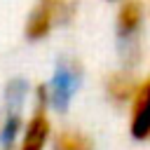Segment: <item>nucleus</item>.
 <instances>
[{"instance_id":"1","label":"nucleus","mask_w":150,"mask_h":150,"mask_svg":"<svg viewBox=\"0 0 150 150\" xmlns=\"http://www.w3.org/2000/svg\"><path fill=\"white\" fill-rule=\"evenodd\" d=\"M59 108V96L52 82H35L26 96L23 122L14 141V150H49L56 122L54 110Z\"/></svg>"},{"instance_id":"7","label":"nucleus","mask_w":150,"mask_h":150,"mask_svg":"<svg viewBox=\"0 0 150 150\" xmlns=\"http://www.w3.org/2000/svg\"><path fill=\"white\" fill-rule=\"evenodd\" d=\"M145 2V12H148V26H150V0H143Z\"/></svg>"},{"instance_id":"5","label":"nucleus","mask_w":150,"mask_h":150,"mask_svg":"<svg viewBox=\"0 0 150 150\" xmlns=\"http://www.w3.org/2000/svg\"><path fill=\"white\" fill-rule=\"evenodd\" d=\"M138 80H141V70L136 63L122 61L120 66L110 68L101 80V94H103L105 103L110 108L124 110L129 98L134 96V91L138 87Z\"/></svg>"},{"instance_id":"3","label":"nucleus","mask_w":150,"mask_h":150,"mask_svg":"<svg viewBox=\"0 0 150 150\" xmlns=\"http://www.w3.org/2000/svg\"><path fill=\"white\" fill-rule=\"evenodd\" d=\"M148 12L143 0H120L115 2V14H112V30L115 40L122 54V61L136 63L143 52V38L148 30Z\"/></svg>"},{"instance_id":"6","label":"nucleus","mask_w":150,"mask_h":150,"mask_svg":"<svg viewBox=\"0 0 150 150\" xmlns=\"http://www.w3.org/2000/svg\"><path fill=\"white\" fill-rule=\"evenodd\" d=\"M49 150H98L96 136L77 124H59Z\"/></svg>"},{"instance_id":"4","label":"nucleus","mask_w":150,"mask_h":150,"mask_svg":"<svg viewBox=\"0 0 150 150\" xmlns=\"http://www.w3.org/2000/svg\"><path fill=\"white\" fill-rule=\"evenodd\" d=\"M122 112L129 138L136 143H150V68L141 73L138 87Z\"/></svg>"},{"instance_id":"2","label":"nucleus","mask_w":150,"mask_h":150,"mask_svg":"<svg viewBox=\"0 0 150 150\" xmlns=\"http://www.w3.org/2000/svg\"><path fill=\"white\" fill-rule=\"evenodd\" d=\"M80 14V0H33L23 19V38L33 45L52 40Z\"/></svg>"},{"instance_id":"8","label":"nucleus","mask_w":150,"mask_h":150,"mask_svg":"<svg viewBox=\"0 0 150 150\" xmlns=\"http://www.w3.org/2000/svg\"><path fill=\"white\" fill-rule=\"evenodd\" d=\"M108 2H120V0H108Z\"/></svg>"}]
</instances>
